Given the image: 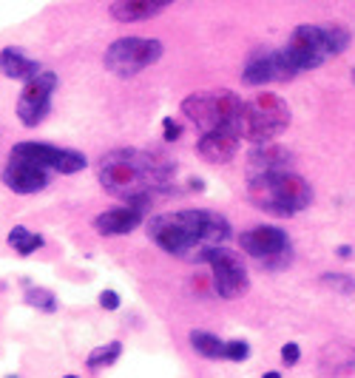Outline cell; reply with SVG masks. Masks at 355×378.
I'll list each match as a JSON object with an SVG mask.
<instances>
[{
	"label": "cell",
	"mask_w": 355,
	"mask_h": 378,
	"mask_svg": "<svg viewBox=\"0 0 355 378\" xmlns=\"http://www.w3.org/2000/svg\"><path fill=\"white\" fill-rule=\"evenodd\" d=\"M173 171H176V165L157 151L114 148L100 160L97 179L108 194L145 211L154 202V197L171 191Z\"/></svg>",
	"instance_id": "cell-1"
},
{
	"label": "cell",
	"mask_w": 355,
	"mask_h": 378,
	"mask_svg": "<svg viewBox=\"0 0 355 378\" xmlns=\"http://www.w3.org/2000/svg\"><path fill=\"white\" fill-rule=\"evenodd\" d=\"M148 236H151V242L159 250H165L171 256L202 259L211 247L227 242L230 222L216 211L188 208V211L154 216L151 222H148Z\"/></svg>",
	"instance_id": "cell-2"
},
{
	"label": "cell",
	"mask_w": 355,
	"mask_h": 378,
	"mask_svg": "<svg viewBox=\"0 0 355 378\" xmlns=\"http://www.w3.org/2000/svg\"><path fill=\"white\" fill-rule=\"evenodd\" d=\"M248 194H250V202L259 211L276 213V216H293V213H302L313 205L310 182L290 168L250 174L248 176Z\"/></svg>",
	"instance_id": "cell-3"
},
{
	"label": "cell",
	"mask_w": 355,
	"mask_h": 378,
	"mask_svg": "<svg viewBox=\"0 0 355 378\" xmlns=\"http://www.w3.org/2000/svg\"><path fill=\"white\" fill-rule=\"evenodd\" d=\"M182 114L196 125L202 134L214 131V129H236L242 134L245 103L227 88L196 91V94H191V97L182 100Z\"/></svg>",
	"instance_id": "cell-4"
},
{
	"label": "cell",
	"mask_w": 355,
	"mask_h": 378,
	"mask_svg": "<svg viewBox=\"0 0 355 378\" xmlns=\"http://www.w3.org/2000/svg\"><path fill=\"white\" fill-rule=\"evenodd\" d=\"M290 125V106L284 97L273 91L259 94L256 100L245 103L242 114V140H250L253 145L273 142Z\"/></svg>",
	"instance_id": "cell-5"
},
{
	"label": "cell",
	"mask_w": 355,
	"mask_h": 378,
	"mask_svg": "<svg viewBox=\"0 0 355 378\" xmlns=\"http://www.w3.org/2000/svg\"><path fill=\"white\" fill-rule=\"evenodd\" d=\"M165 46L157 38H120L105 49V69L116 77H134L162 57Z\"/></svg>",
	"instance_id": "cell-6"
},
{
	"label": "cell",
	"mask_w": 355,
	"mask_h": 378,
	"mask_svg": "<svg viewBox=\"0 0 355 378\" xmlns=\"http://www.w3.org/2000/svg\"><path fill=\"white\" fill-rule=\"evenodd\" d=\"M284 54L299 74L324 66V60L336 57V49L330 40V23L327 26H310V23L295 26L284 46Z\"/></svg>",
	"instance_id": "cell-7"
},
{
	"label": "cell",
	"mask_w": 355,
	"mask_h": 378,
	"mask_svg": "<svg viewBox=\"0 0 355 378\" xmlns=\"http://www.w3.org/2000/svg\"><path fill=\"white\" fill-rule=\"evenodd\" d=\"M202 262H208V268H211L216 296L233 302V299H239V296L248 293L250 276H248V268H245L242 256L236 254V250H227L225 245H216L202 256Z\"/></svg>",
	"instance_id": "cell-8"
},
{
	"label": "cell",
	"mask_w": 355,
	"mask_h": 378,
	"mask_svg": "<svg viewBox=\"0 0 355 378\" xmlns=\"http://www.w3.org/2000/svg\"><path fill=\"white\" fill-rule=\"evenodd\" d=\"M57 85H60V77H57L54 72H49V69H43L37 77L23 83V91L17 97L15 111H17V120L26 125V129H37V125L49 117L51 97H54Z\"/></svg>",
	"instance_id": "cell-9"
},
{
	"label": "cell",
	"mask_w": 355,
	"mask_h": 378,
	"mask_svg": "<svg viewBox=\"0 0 355 378\" xmlns=\"http://www.w3.org/2000/svg\"><path fill=\"white\" fill-rule=\"evenodd\" d=\"M239 242H242V250H245L248 256L264 262L268 268H284L293 259V254H290V236L279 225H256V228L245 231L239 236Z\"/></svg>",
	"instance_id": "cell-10"
},
{
	"label": "cell",
	"mask_w": 355,
	"mask_h": 378,
	"mask_svg": "<svg viewBox=\"0 0 355 378\" xmlns=\"http://www.w3.org/2000/svg\"><path fill=\"white\" fill-rule=\"evenodd\" d=\"M15 154H23L28 160H35L37 165H43L51 174H60V176H71L80 174L88 165V156L77 148H60V145H51V142H35V140H26L17 142L12 148Z\"/></svg>",
	"instance_id": "cell-11"
},
{
	"label": "cell",
	"mask_w": 355,
	"mask_h": 378,
	"mask_svg": "<svg viewBox=\"0 0 355 378\" xmlns=\"http://www.w3.org/2000/svg\"><path fill=\"white\" fill-rule=\"evenodd\" d=\"M295 66L287 60L284 49H259L248 57L242 69V83L245 85H264V83H287L293 80Z\"/></svg>",
	"instance_id": "cell-12"
},
{
	"label": "cell",
	"mask_w": 355,
	"mask_h": 378,
	"mask_svg": "<svg viewBox=\"0 0 355 378\" xmlns=\"http://www.w3.org/2000/svg\"><path fill=\"white\" fill-rule=\"evenodd\" d=\"M3 185L9 188L12 194L28 197V194H37L51 182V171H46L43 165H37L35 160H28L23 154H9V160L3 165V174H0Z\"/></svg>",
	"instance_id": "cell-13"
},
{
	"label": "cell",
	"mask_w": 355,
	"mask_h": 378,
	"mask_svg": "<svg viewBox=\"0 0 355 378\" xmlns=\"http://www.w3.org/2000/svg\"><path fill=\"white\" fill-rule=\"evenodd\" d=\"M239 145H242V134L236 129H214V131H205L199 137L196 154L211 165H225L236 156Z\"/></svg>",
	"instance_id": "cell-14"
},
{
	"label": "cell",
	"mask_w": 355,
	"mask_h": 378,
	"mask_svg": "<svg viewBox=\"0 0 355 378\" xmlns=\"http://www.w3.org/2000/svg\"><path fill=\"white\" fill-rule=\"evenodd\" d=\"M142 219H145V211H139L134 205L111 208V211H103L100 216H94V231L100 236H128L142 225Z\"/></svg>",
	"instance_id": "cell-15"
},
{
	"label": "cell",
	"mask_w": 355,
	"mask_h": 378,
	"mask_svg": "<svg viewBox=\"0 0 355 378\" xmlns=\"http://www.w3.org/2000/svg\"><path fill=\"white\" fill-rule=\"evenodd\" d=\"M43 72V63L28 57L23 49L17 46H6L3 51H0V74L9 77V80H32Z\"/></svg>",
	"instance_id": "cell-16"
},
{
	"label": "cell",
	"mask_w": 355,
	"mask_h": 378,
	"mask_svg": "<svg viewBox=\"0 0 355 378\" xmlns=\"http://www.w3.org/2000/svg\"><path fill=\"white\" fill-rule=\"evenodd\" d=\"M290 163H293V154L287 148L264 142V145H256L248 154V176L264 174V171H282V168H290Z\"/></svg>",
	"instance_id": "cell-17"
},
{
	"label": "cell",
	"mask_w": 355,
	"mask_h": 378,
	"mask_svg": "<svg viewBox=\"0 0 355 378\" xmlns=\"http://www.w3.org/2000/svg\"><path fill=\"white\" fill-rule=\"evenodd\" d=\"M191 347L208 361H225V341L208 330H191Z\"/></svg>",
	"instance_id": "cell-18"
},
{
	"label": "cell",
	"mask_w": 355,
	"mask_h": 378,
	"mask_svg": "<svg viewBox=\"0 0 355 378\" xmlns=\"http://www.w3.org/2000/svg\"><path fill=\"white\" fill-rule=\"evenodd\" d=\"M6 242H9L12 250H17L20 256H32L35 250H40V247L46 245L43 233H32V231L23 228V225H15V228L9 231V236H6Z\"/></svg>",
	"instance_id": "cell-19"
},
{
	"label": "cell",
	"mask_w": 355,
	"mask_h": 378,
	"mask_svg": "<svg viewBox=\"0 0 355 378\" xmlns=\"http://www.w3.org/2000/svg\"><path fill=\"white\" fill-rule=\"evenodd\" d=\"M120 356H123V341H108L103 347H94L88 353L85 364H88V370H103V367H111Z\"/></svg>",
	"instance_id": "cell-20"
},
{
	"label": "cell",
	"mask_w": 355,
	"mask_h": 378,
	"mask_svg": "<svg viewBox=\"0 0 355 378\" xmlns=\"http://www.w3.org/2000/svg\"><path fill=\"white\" fill-rule=\"evenodd\" d=\"M23 302L28 307L40 310V313H57V296L51 290H46V288H26Z\"/></svg>",
	"instance_id": "cell-21"
},
{
	"label": "cell",
	"mask_w": 355,
	"mask_h": 378,
	"mask_svg": "<svg viewBox=\"0 0 355 378\" xmlns=\"http://www.w3.org/2000/svg\"><path fill=\"white\" fill-rule=\"evenodd\" d=\"M250 359V344L242 341V338H230L225 341V361H236V364H242Z\"/></svg>",
	"instance_id": "cell-22"
},
{
	"label": "cell",
	"mask_w": 355,
	"mask_h": 378,
	"mask_svg": "<svg viewBox=\"0 0 355 378\" xmlns=\"http://www.w3.org/2000/svg\"><path fill=\"white\" fill-rule=\"evenodd\" d=\"M321 281L324 285H333L338 293H355V279L347 273H324Z\"/></svg>",
	"instance_id": "cell-23"
},
{
	"label": "cell",
	"mask_w": 355,
	"mask_h": 378,
	"mask_svg": "<svg viewBox=\"0 0 355 378\" xmlns=\"http://www.w3.org/2000/svg\"><path fill=\"white\" fill-rule=\"evenodd\" d=\"M97 302H100V307H103V310H108V313L120 310V304H123L120 293H116V290H111V288H105V290H103V293L97 296Z\"/></svg>",
	"instance_id": "cell-24"
},
{
	"label": "cell",
	"mask_w": 355,
	"mask_h": 378,
	"mask_svg": "<svg viewBox=\"0 0 355 378\" xmlns=\"http://www.w3.org/2000/svg\"><path fill=\"white\" fill-rule=\"evenodd\" d=\"M299 359H302V347H299V344H295V341L284 344V347H282V364L293 367V364H299Z\"/></svg>",
	"instance_id": "cell-25"
},
{
	"label": "cell",
	"mask_w": 355,
	"mask_h": 378,
	"mask_svg": "<svg viewBox=\"0 0 355 378\" xmlns=\"http://www.w3.org/2000/svg\"><path fill=\"white\" fill-rule=\"evenodd\" d=\"M162 129H165V142H173V140L182 137V125L176 122V120H171V117L162 120Z\"/></svg>",
	"instance_id": "cell-26"
},
{
	"label": "cell",
	"mask_w": 355,
	"mask_h": 378,
	"mask_svg": "<svg viewBox=\"0 0 355 378\" xmlns=\"http://www.w3.org/2000/svg\"><path fill=\"white\" fill-rule=\"evenodd\" d=\"M336 254H338L341 259H349V256H352V247H349V245H338V247H336Z\"/></svg>",
	"instance_id": "cell-27"
},
{
	"label": "cell",
	"mask_w": 355,
	"mask_h": 378,
	"mask_svg": "<svg viewBox=\"0 0 355 378\" xmlns=\"http://www.w3.org/2000/svg\"><path fill=\"white\" fill-rule=\"evenodd\" d=\"M261 378H282V372H276V370H273V372H264Z\"/></svg>",
	"instance_id": "cell-28"
},
{
	"label": "cell",
	"mask_w": 355,
	"mask_h": 378,
	"mask_svg": "<svg viewBox=\"0 0 355 378\" xmlns=\"http://www.w3.org/2000/svg\"><path fill=\"white\" fill-rule=\"evenodd\" d=\"M63 378H80V375H63Z\"/></svg>",
	"instance_id": "cell-29"
},
{
	"label": "cell",
	"mask_w": 355,
	"mask_h": 378,
	"mask_svg": "<svg viewBox=\"0 0 355 378\" xmlns=\"http://www.w3.org/2000/svg\"><path fill=\"white\" fill-rule=\"evenodd\" d=\"M352 80H355V69H352Z\"/></svg>",
	"instance_id": "cell-30"
},
{
	"label": "cell",
	"mask_w": 355,
	"mask_h": 378,
	"mask_svg": "<svg viewBox=\"0 0 355 378\" xmlns=\"http://www.w3.org/2000/svg\"><path fill=\"white\" fill-rule=\"evenodd\" d=\"M9 378H17V375H9Z\"/></svg>",
	"instance_id": "cell-31"
}]
</instances>
